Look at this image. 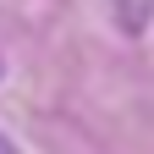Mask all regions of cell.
Returning a JSON list of instances; mask_svg holds the SVG:
<instances>
[{
  "instance_id": "1",
  "label": "cell",
  "mask_w": 154,
  "mask_h": 154,
  "mask_svg": "<svg viewBox=\"0 0 154 154\" xmlns=\"http://www.w3.org/2000/svg\"><path fill=\"white\" fill-rule=\"evenodd\" d=\"M0 154H17V149H11V138H6V132H0Z\"/></svg>"
}]
</instances>
